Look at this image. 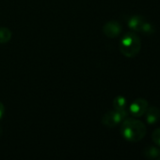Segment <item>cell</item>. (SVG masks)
<instances>
[{"mask_svg":"<svg viewBox=\"0 0 160 160\" xmlns=\"http://www.w3.org/2000/svg\"><path fill=\"white\" fill-rule=\"evenodd\" d=\"M145 119L149 125L157 124L160 119V110L156 106H149L144 113Z\"/></svg>","mask_w":160,"mask_h":160,"instance_id":"cell-7","label":"cell"},{"mask_svg":"<svg viewBox=\"0 0 160 160\" xmlns=\"http://www.w3.org/2000/svg\"><path fill=\"white\" fill-rule=\"evenodd\" d=\"M146 126L135 118H125L123 121L121 133L123 137L131 142H138L141 141L146 135Z\"/></svg>","mask_w":160,"mask_h":160,"instance_id":"cell-1","label":"cell"},{"mask_svg":"<svg viewBox=\"0 0 160 160\" xmlns=\"http://www.w3.org/2000/svg\"><path fill=\"white\" fill-rule=\"evenodd\" d=\"M147 21L143 16L134 15L128 20V26L135 32H142Z\"/></svg>","mask_w":160,"mask_h":160,"instance_id":"cell-6","label":"cell"},{"mask_svg":"<svg viewBox=\"0 0 160 160\" xmlns=\"http://www.w3.org/2000/svg\"><path fill=\"white\" fill-rule=\"evenodd\" d=\"M128 115L126 110H113L105 113L102 117V124L107 128H114L123 122Z\"/></svg>","mask_w":160,"mask_h":160,"instance_id":"cell-3","label":"cell"},{"mask_svg":"<svg viewBox=\"0 0 160 160\" xmlns=\"http://www.w3.org/2000/svg\"><path fill=\"white\" fill-rule=\"evenodd\" d=\"M11 39V31L7 27H0V44L8 42Z\"/></svg>","mask_w":160,"mask_h":160,"instance_id":"cell-9","label":"cell"},{"mask_svg":"<svg viewBox=\"0 0 160 160\" xmlns=\"http://www.w3.org/2000/svg\"><path fill=\"white\" fill-rule=\"evenodd\" d=\"M152 140H153V142L157 145L160 146V128H157L153 132V134H152Z\"/></svg>","mask_w":160,"mask_h":160,"instance_id":"cell-11","label":"cell"},{"mask_svg":"<svg viewBox=\"0 0 160 160\" xmlns=\"http://www.w3.org/2000/svg\"><path fill=\"white\" fill-rule=\"evenodd\" d=\"M4 113H5V107H4V104L0 102V120L3 118Z\"/></svg>","mask_w":160,"mask_h":160,"instance_id":"cell-12","label":"cell"},{"mask_svg":"<svg viewBox=\"0 0 160 160\" xmlns=\"http://www.w3.org/2000/svg\"><path fill=\"white\" fill-rule=\"evenodd\" d=\"M122 30H123V27L121 23L117 21H109L103 27L104 34L108 38H110L118 37L122 33Z\"/></svg>","mask_w":160,"mask_h":160,"instance_id":"cell-5","label":"cell"},{"mask_svg":"<svg viewBox=\"0 0 160 160\" xmlns=\"http://www.w3.org/2000/svg\"><path fill=\"white\" fill-rule=\"evenodd\" d=\"M148 107H149V103L147 102L146 99L137 98L131 103V105L129 107V112L133 116L141 117V116L144 115Z\"/></svg>","mask_w":160,"mask_h":160,"instance_id":"cell-4","label":"cell"},{"mask_svg":"<svg viewBox=\"0 0 160 160\" xmlns=\"http://www.w3.org/2000/svg\"><path fill=\"white\" fill-rule=\"evenodd\" d=\"M141 49V41L140 37L133 32L126 33L120 42V51L126 57H135Z\"/></svg>","mask_w":160,"mask_h":160,"instance_id":"cell-2","label":"cell"},{"mask_svg":"<svg viewBox=\"0 0 160 160\" xmlns=\"http://www.w3.org/2000/svg\"><path fill=\"white\" fill-rule=\"evenodd\" d=\"M113 107L115 110H125L126 98L123 96H118L113 100Z\"/></svg>","mask_w":160,"mask_h":160,"instance_id":"cell-10","label":"cell"},{"mask_svg":"<svg viewBox=\"0 0 160 160\" xmlns=\"http://www.w3.org/2000/svg\"><path fill=\"white\" fill-rule=\"evenodd\" d=\"M143 156L148 159L160 160V147L147 146L143 150Z\"/></svg>","mask_w":160,"mask_h":160,"instance_id":"cell-8","label":"cell"}]
</instances>
